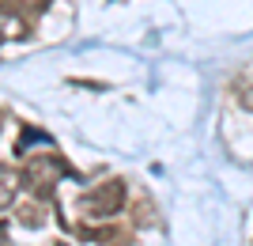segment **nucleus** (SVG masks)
Returning <instances> with one entry per match:
<instances>
[{
  "mask_svg": "<svg viewBox=\"0 0 253 246\" xmlns=\"http://www.w3.org/2000/svg\"><path fill=\"white\" fill-rule=\"evenodd\" d=\"M61 171H64V163L57 159V155H42V159H34L31 167L23 171V182L31 186V190H38V193H49L53 182L61 178Z\"/></svg>",
  "mask_w": 253,
  "mask_h": 246,
  "instance_id": "2",
  "label": "nucleus"
},
{
  "mask_svg": "<svg viewBox=\"0 0 253 246\" xmlns=\"http://www.w3.org/2000/svg\"><path fill=\"white\" fill-rule=\"evenodd\" d=\"M121 204H125V186L121 182H102V186H95V190L87 193L84 208L91 216H114V212H121Z\"/></svg>",
  "mask_w": 253,
  "mask_h": 246,
  "instance_id": "1",
  "label": "nucleus"
},
{
  "mask_svg": "<svg viewBox=\"0 0 253 246\" xmlns=\"http://www.w3.org/2000/svg\"><path fill=\"white\" fill-rule=\"evenodd\" d=\"M27 34V23L15 15V8H0V42H8V38H23Z\"/></svg>",
  "mask_w": 253,
  "mask_h": 246,
  "instance_id": "4",
  "label": "nucleus"
},
{
  "mask_svg": "<svg viewBox=\"0 0 253 246\" xmlns=\"http://www.w3.org/2000/svg\"><path fill=\"white\" fill-rule=\"evenodd\" d=\"M57 246H68V243H57Z\"/></svg>",
  "mask_w": 253,
  "mask_h": 246,
  "instance_id": "6",
  "label": "nucleus"
},
{
  "mask_svg": "<svg viewBox=\"0 0 253 246\" xmlns=\"http://www.w3.org/2000/svg\"><path fill=\"white\" fill-rule=\"evenodd\" d=\"M19 186H23V174L15 171V167H0V208H8V204L15 201Z\"/></svg>",
  "mask_w": 253,
  "mask_h": 246,
  "instance_id": "3",
  "label": "nucleus"
},
{
  "mask_svg": "<svg viewBox=\"0 0 253 246\" xmlns=\"http://www.w3.org/2000/svg\"><path fill=\"white\" fill-rule=\"evenodd\" d=\"M15 4H19V8H42V0H11V8H15Z\"/></svg>",
  "mask_w": 253,
  "mask_h": 246,
  "instance_id": "5",
  "label": "nucleus"
}]
</instances>
